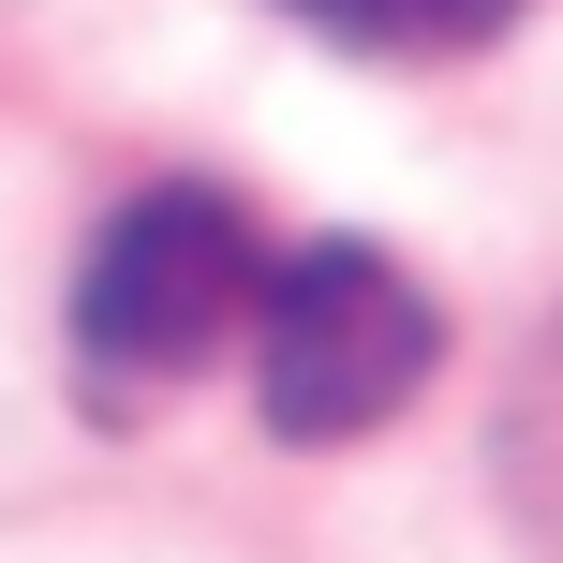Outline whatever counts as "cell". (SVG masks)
<instances>
[{"label":"cell","instance_id":"1","mask_svg":"<svg viewBox=\"0 0 563 563\" xmlns=\"http://www.w3.org/2000/svg\"><path fill=\"white\" fill-rule=\"evenodd\" d=\"M253 267L267 253H253V208L238 194H208V178L119 194V223L75 267V386L104 416H148L178 371L223 356V327L253 311Z\"/></svg>","mask_w":563,"mask_h":563},{"label":"cell","instance_id":"2","mask_svg":"<svg viewBox=\"0 0 563 563\" xmlns=\"http://www.w3.org/2000/svg\"><path fill=\"white\" fill-rule=\"evenodd\" d=\"M445 356V311L386 238H311L297 267H253V400L282 445H356Z\"/></svg>","mask_w":563,"mask_h":563},{"label":"cell","instance_id":"3","mask_svg":"<svg viewBox=\"0 0 563 563\" xmlns=\"http://www.w3.org/2000/svg\"><path fill=\"white\" fill-rule=\"evenodd\" d=\"M297 30H327V45H356V59H475V45H505L534 0H282Z\"/></svg>","mask_w":563,"mask_h":563}]
</instances>
